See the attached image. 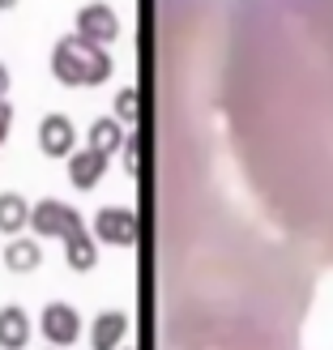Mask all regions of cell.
<instances>
[{"instance_id":"cell-1","label":"cell","mask_w":333,"mask_h":350,"mask_svg":"<svg viewBox=\"0 0 333 350\" xmlns=\"http://www.w3.org/2000/svg\"><path fill=\"white\" fill-rule=\"evenodd\" d=\"M154 325L299 346L333 273V0H154Z\"/></svg>"},{"instance_id":"cell-2","label":"cell","mask_w":333,"mask_h":350,"mask_svg":"<svg viewBox=\"0 0 333 350\" xmlns=\"http://www.w3.org/2000/svg\"><path fill=\"white\" fill-rule=\"evenodd\" d=\"M154 350H299V346L222 325H163L154 329Z\"/></svg>"},{"instance_id":"cell-3","label":"cell","mask_w":333,"mask_h":350,"mask_svg":"<svg viewBox=\"0 0 333 350\" xmlns=\"http://www.w3.org/2000/svg\"><path fill=\"white\" fill-rule=\"evenodd\" d=\"M111 56L107 47H94L77 39V34H64V39L51 47V73H56V81L64 85H103L111 77Z\"/></svg>"},{"instance_id":"cell-4","label":"cell","mask_w":333,"mask_h":350,"mask_svg":"<svg viewBox=\"0 0 333 350\" xmlns=\"http://www.w3.org/2000/svg\"><path fill=\"white\" fill-rule=\"evenodd\" d=\"M30 226H34V235H47V239H68V235L85 231L77 205H64V201H39L30 209Z\"/></svg>"},{"instance_id":"cell-5","label":"cell","mask_w":333,"mask_h":350,"mask_svg":"<svg viewBox=\"0 0 333 350\" xmlns=\"http://www.w3.org/2000/svg\"><path fill=\"white\" fill-rule=\"evenodd\" d=\"M94 235L103 243H111V248H133V243H142V218H137L133 209L107 205V209L94 214Z\"/></svg>"},{"instance_id":"cell-6","label":"cell","mask_w":333,"mask_h":350,"mask_svg":"<svg viewBox=\"0 0 333 350\" xmlns=\"http://www.w3.org/2000/svg\"><path fill=\"white\" fill-rule=\"evenodd\" d=\"M39 329H43V338H47L51 346H73V342L81 338V312H77L73 304L56 299V304H47V308H43Z\"/></svg>"},{"instance_id":"cell-7","label":"cell","mask_w":333,"mask_h":350,"mask_svg":"<svg viewBox=\"0 0 333 350\" xmlns=\"http://www.w3.org/2000/svg\"><path fill=\"white\" fill-rule=\"evenodd\" d=\"M77 39H85V43H94V47H107L116 34H120V17H116V9L111 5H85L81 13H77Z\"/></svg>"},{"instance_id":"cell-8","label":"cell","mask_w":333,"mask_h":350,"mask_svg":"<svg viewBox=\"0 0 333 350\" xmlns=\"http://www.w3.org/2000/svg\"><path fill=\"white\" fill-rule=\"evenodd\" d=\"M73 146H77L73 120L60 116V111L43 116V124H39V150L47 154V159H64V154H73Z\"/></svg>"},{"instance_id":"cell-9","label":"cell","mask_w":333,"mask_h":350,"mask_svg":"<svg viewBox=\"0 0 333 350\" xmlns=\"http://www.w3.org/2000/svg\"><path fill=\"white\" fill-rule=\"evenodd\" d=\"M129 338V312H98L90 325V346L94 350H120Z\"/></svg>"},{"instance_id":"cell-10","label":"cell","mask_w":333,"mask_h":350,"mask_svg":"<svg viewBox=\"0 0 333 350\" xmlns=\"http://www.w3.org/2000/svg\"><path fill=\"white\" fill-rule=\"evenodd\" d=\"M26 342H30V317H26V308L5 304V308H0V350H26Z\"/></svg>"},{"instance_id":"cell-11","label":"cell","mask_w":333,"mask_h":350,"mask_svg":"<svg viewBox=\"0 0 333 350\" xmlns=\"http://www.w3.org/2000/svg\"><path fill=\"white\" fill-rule=\"evenodd\" d=\"M103 171H107V154L85 146L81 154H73V163H68V180H73V188H94L103 180Z\"/></svg>"},{"instance_id":"cell-12","label":"cell","mask_w":333,"mask_h":350,"mask_svg":"<svg viewBox=\"0 0 333 350\" xmlns=\"http://www.w3.org/2000/svg\"><path fill=\"white\" fill-rule=\"evenodd\" d=\"M64 260H68V269H94V260H98V243H94V235H85V231H77V235H68L64 239Z\"/></svg>"},{"instance_id":"cell-13","label":"cell","mask_w":333,"mask_h":350,"mask_svg":"<svg viewBox=\"0 0 333 350\" xmlns=\"http://www.w3.org/2000/svg\"><path fill=\"white\" fill-rule=\"evenodd\" d=\"M5 265L13 273H34V269L43 265V248L34 239H13L9 248H5Z\"/></svg>"},{"instance_id":"cell-14","label":"cell","mask_w":333,"mask_h":350,"mask_svg":"<svg viewBox=\"0 0 333 350\" xmlns=\"http://www.w3.org/2000/svg\"><path fill=\"white\" fill-rule=\"evenodd\" d=\"M26 222H30V201L17 197V192H0V231L17 235Z\"/></svg>"},{"instance_id":"cell-15","label":"cell","mask_w":333,"mask_h":350,"mask_svg":"<svg viewBox=\"0 0 333 350\" xmlns=\"http://www.w3.org/2000/svg\"><path fill=\"white\" fill-rule=\"evenodd\" d=\"M90 150H98V154H111L116 150H124V129L116 124V120H94L90 124Z\"/></svg>"},{"instance_id":"cell-16","label":"cell","mask_w":333,"mask_h":350,"mask_svg":"<svg viewBox=\"0 0 333 350\" xmlns=\"http://www.w3.org/2000/svg\"><path fill=\"white\" fill-rule=\"evenodd\" d=\"M124 171H129V180H137V175L146 171V159H142V129H133V137H124Z\"/></svg>"},{"instance_id":"cell-17","label":"cell","mask_w":333,"mask_h":350,"mask_svg":"<svg viewBox=\"0 0 333 350\" xmlns=\"http://www.w3.org/2000/svg\"><path fill=\"white\" fill-rule=\"evenodd\" d=\"M116 116L137 124V116H142V90H137V85H124V90L116 94Z\"/></svg>"},{"instance_id":"cell-18","label":"cell","mask_w":333,"mask_h":350,"mask_svg":"<svg viewBox=\"0 0 333 350\" xmlns=\"http://www.w3.org/2000/svg\"><path fill=\"white\" fill-rule=\"evenodd\" d=\"M9 124H13V107H9V98H0V146L9 137Z\"/></svg>"},{"instance_id":"cell-19","label":"cell","mask_w":333,"mask_h":350,"mask_svg":"<svg viewBox=\"0 0 333 350\" xmlns=\"http://www.w3.org/2000/svg\"><path fill=\"white\" fill-rule=\"evenodd\" d=\"M5 94H9V68L0 64V98H5Z\"/></svg>"},{"instance_id":"cell-20","label":"cell","mask_w":333,"mask_h":350,"mask_svg":"<svg viewBox=\"0 0 333 350\" xmlns=\"http://www.w3.org/2000/svg\"><path fill=\"white\" fill-rule=\"evenodd\" d=\"M0 9H17V0H0Z\"/></svg>"},{"instance_id":"cell-21","label":"cell","mask_w":333,"mask_h":350,"mask_svg":"<svg viewBox=\"0 0 333 350\" xmlns=\"http://www.w3.org/2000/svg\"><path fill=\"white\" fill-rule=\"evenodd\" d=\"M51 350H60V346H51Z\"/></svg>"}]
</instances>
